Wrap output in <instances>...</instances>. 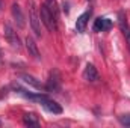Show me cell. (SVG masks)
I'll return each mask as SVG.
<instances>
[{
	"label": "cell",
	"mask_w": 130,
	"mask_h": 128,
	"mask_svg": "<svg viewBox=\"0 0 130 128\" xmlns=\"http://www.w3.org/2000/svg\"><path fill=\"white\" fill-rule=\"evenodd\" d=\"M39 102H41L42 107H44L47 112H50V113H55V115H61V113H62V107H61L56 101L50 99L47 95H42V98H41Z\"/></svg>",
	"instance_id": "5"
},
{
	"label": "cell",
	"mask_w": 130,
	"mask_h": 128,
	"mask_svg": "<svg viewBox=\"0 0 130 128\" xmlns=\"http://www.w3.org/2000/svg\"><path fill=\"white\" fill-rule=\"evenodd\" d=\"M124 36H126V42H127V47H129V50H130V27L124 32Z\"/></svg>",
	"instance_id": "16"
},
{
	"label": "cell",
	"mask_w": 130,
	"mask_h": 128,
	"mask_svg": "<svg viewBox=\"0 0 130 128\" xmlns=\"http://www.w3.org/2000/svg\"><path fill=\"white\" fill-rule=\"evenodd\" d=\"M24 44H26V50H27L29 56H32L33 59H36V60H38L41 56H39V51H38V45H36L35 39H33L32 36H27V38L24 39Z\"/></svg>",
	"instance_id": "6"
},
{
	"label": "cell",
	"mask_w": 130,
	"mask_h": 128,
	"mask_svg": "<svg viewBox=\"0 0 130 128\" xmlns=\"http://www.w3.org/2000/svg\"><path fill=\"white\" fill-rule=\"evenodd\" d=\"M21 80H23L24 83H27V84L33 86V88H35V89H38V91H42V89H45V86H44L41 81H38L35 77L29 75V74H23V75H21Z\"/></svg>",
	"instance_id": "11"
},
{
	"label": "cell",
	"mask_w": 130,
	"mask_h": 128,
	"mask_svg": "<svg viewBox=\"0 0 130 128\" xmlns=\"http://www.w3.org/2000/svg\"><path fill=\"white\" fill-rule=\"evenodd\" d=\"M59 89H61V75L55 69L48 75V80H47V84H45V91H48V92H59Z\"/></svg>",
	"instance_id": "4"
},
{
	"label": "cell",
	"mask_w": 130,
	"mask_h": 128,
	"mask_svg": "<svg viewBox=\"0 0 130 128\" xmlns=\"http://www.w3.org/2000/svg\"><path fill=\"white\" fill-rule=\"evenodd\" d=\"M112 29V21L109 18H97L94 23V30L95 32H104V30H110Z\"/></svg>",
	"instance_id": "9"
},
{
	"label": "cell",
	"mask_w": 130,
	"mask_h": 128,
	"mask_svg": "<svg viewBox=\"0 0 130 128\" xmlns=\"http://www.w3.org/2000/svg\"><path fill=\"white\" fill-rule=\"evenodd\" d=\"M118 23H120V29L123 30V33L126 32L127 29H129V24H127V18H126V14L121 11V12H118Z\"/></svg>",
	"instance_id": "13"
},
{
	"label": "cell",
	"mask_w": 130,
	"mask_h": 128,
	"mask_svg": "<svg viewBox=\"0 0 130 128\" xmlns=\"http://www.w3.org/2000/svg\"><path fill=\"white\" fill-rule=\"evenodd\" d=\"M83 78L86 81H97L98 80V72L95 69V66L92 63H88L85 66V71H83Z\"/></svg>",
	"instance_id": "7"
},
{
	"label": "cell",
	"mask_w": 130,
	"mask_h": 128,
	"mask_svg": "<svg viewBox=\"0 0 130 128\" xmlns=\"http://www.w3.org/2000/svg\"><path fill=\"white\" fill-rule=\"evenodd\" d=\"M0 124H2V122H0Z\"/></svg>",
	"instance_id": "17"
},
{
	"label": "cell",
	"mask_w": 130,
	"mask_h": 128,
	"mask_svg": "<svg viewBox=\"0 0 130 128\" xmlns=\"http://www.w3.org/2000/svg\"><path fill=\"white\" fill-rule=\"evenodd\" d=\"M12 17H14V20H15L17 26H18L20 29H23V27H24V15H23V12H21L20 6H18L17 3H14V5H12Z\"/></svg>",
	"instance_id": "10"
},
{
	"label": "cell",
	"mask_w": 130,
	"mask_h": 128,
	"mask_svg": "<svg viewBox=\"0 0 130 128\" xmlns=\"http://www.w3.org/2000/svg\"><path fill=\"white\" fill-rule=\"evenodd\" d=\"M23 122L29 127H38V116L35 113H26L23 116Z\"/></svg>",
	"instance_id": "12"
},
{
	"label": "cell",
	"mask_w": 130,
	"mask_h": 128,
	"mask_svg": "<svg viewBox=\"0 0 130 128\" xmlns=\"http://www.w3.org/2000/svg\"><path fill=\"white\" fill-rule=\"evenodd\" d=\"M39 17H41V21L45 24V27H47L50 32H55V30H56V20H58V18L52 14V11L48 9L47 5H42V6H41Z\"/></svg>",
	"instance_id": "1"
},
{
	"label": "cell",
	"mask_w": 130,
	"mask_h": 128,
	"mask_svg": "<svg viewBox=\"0 0 130 128\" xmlns=\"http://www.w3.org/2000/svg\"><path fill=\"white\" fill-rule=\"evenodd\" d=\"M89 17H91V11H86V12H83V14L77 18V21H76V30H77L79 33H83V32H85Z\"/></svg>",
	"instance_id": "8"
},
{
	"label": "cell",
	"mask_w": 130,
	"mask_h": 128,
	"mask_svg": "<svg viewBox=\"0 0 130 128\" xmlns=\"http://www.w3.org/2000/svg\"><path fill=\"white\" fill-rule=\"evenodd\" d=\"M29 21H30V26H32V30L35 32V35L41 38V17L36 12V6L33 0H30L29 3Z\"/></svg>",
	"instance_id": "2"
},
{
	"label": "cell",
	"mask_w": 130,
	"mask_h": 128,
	"mask_svg": "<svg viewBox=\"0 0 130 128\" xmlns=\"http://www.w3.org/2000/svg\"><path fill=\"white\" fill-rule=\"evenodd\" d=\"M45 5L48 6V9L52 11V14L58 18V3H56V0H45Z\"/></svg>",
	"instance_id": "14"
},
{
	"label": "cell",
	"mask_w": 130,
	"mask_h": 128,
	"mask_svg": "<svg viewBox=\"0 0 130 128\" xmlns=\"http://www.w3.org/2000/svg\"><path fill=\"white\" fill-rule=\"evenodd\" d=\"M3 32H5V38H6L8 44H11L12 48H20V47H21V41H20L17 32L12 29V26L5 24V26H3Z\"/></svg>",
	"instance_id": "3"
},
{
	"label": "cell",
	"mask_w": 130,
	"mask_h": 128,
	"mask_svg": "<svg viewBox=\"0 0 130 128\" xmlns=\"http://www.w3.org/2000/svg\"><path fill=\"white\" fill-rule=\"evenodd\" d=\"M120 122L126 127H130V115H123L120 116Z\"/></svg>",
	"instance_id": "15"
}]
</instances>
